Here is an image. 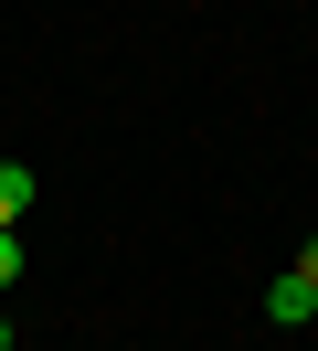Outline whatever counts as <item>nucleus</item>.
Returning <instances> with one entry per match:
<instances>
[{
	"mask_svg": "<svg viewBox=\"0 0 318 351\" xmlns=\"http://www.w3.org/2000/svg\"><path fill=\"white\" fill-rule=\"evenodd\" d=\"M0 351H11V319H0Z\"/></svg>",
	"mask_w": 318,
	"mask_h": 351,
	"instance_id": "nucleus-5",
	"label": "nucleus"
},
{
	"mask_svg": "<svg viewBox=\"0 0 318 351\" xmlns=\"http://www.w3.org/2000/svg\"><path fill=\"white\" fill-rule=\"evenodd\" d=\"M297 277H308V287H318V234H308V245H297Z\"/></svg>",
	"mask_w": 318,
	"mask_h": 351,
	"instance_id": "nucleus-4",
	"label": "nucleus"
},
{
	"mask_svg": "<svg viewBox=\"0 0 318 351\" xmlns=\"http://www.w3.org/2000/svg\"><path fill=\"white\" fill-rule=\"evenodd\" d=\"M11 277H21V234L0 223V287H11Z\"/></svg>",
	"mask_w": 318,
	"mask_h": 351,
	"instance_id": "nucleus-3",
	"label": "nucleus"
},
{
	"mask_svg": "<svg viewBox=\"0 0 318 351\" xmlns=\"http://www.w3.org/2000/svg\"><path fill=\"white\" fill-rule=\"evenodd\" d=\"M308 308H318V287H308V277H297V266H287V277L265 287V319H287V330H297V319H308Z\"/></svg>",
	"mask_w": 318,
	"mask_h": 351,
	"instance_id": "nucleus-1",
	"label": "nucleus"
},
{
	"mask_svg": "<svg viewBox=\"0 0 318 351\" xmlns=\"http://www.w3.org/2000/svg\"><path fill=\"white\" fill-rule=\"evenodd\" d=\"M32 213V171H21V160H0V223H21Z\"/></svg>",
	"mask_w": 318,
	"mask_h": 351,
	"instance_id": "nucleus-2",
	"label": "nucleus"
}]
</instances>
